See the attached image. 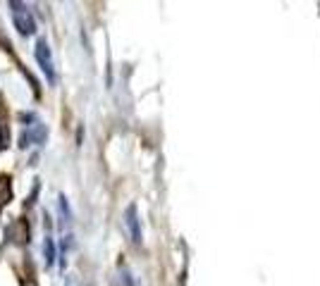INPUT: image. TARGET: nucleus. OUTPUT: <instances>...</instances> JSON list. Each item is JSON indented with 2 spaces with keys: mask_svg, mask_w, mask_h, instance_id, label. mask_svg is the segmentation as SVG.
<instances>
[{
  "mask_svg": "<svg viewBox=\"0 0 320 286\" xmlns=\"http://www.w3.org/2000/svg\"><path fill=\"white\" fill-rule=\"evenodd\" d=\"M10 7H12V19H15L17 31H19L22 36H31V33L36 31V22H34L31 12L27 10V5H24V2H12Z\"/></svg>",
  "mask_w": 320,
  "mask_h": 286,
  "instance_id": "f03ea898",
  "label": "nucleus"
},
{
  "mask_svg": "<svg viewBox=\"0 0 320 286\" xmlns=\"http://www.w3.org/2000/svg\"><path fill=\"white\" fill-rule=\"evenodd\" d=\"M34 55H36V62H38L41 72L46 74V79H48L51 84H55V81H58V77H55L53 53H51V46H48V41H46V38H38V41H36V50H34Z\"/></svg>",
  "mask_w": 320,
  "mask_h": 286,
  "instance_id": "f257e3e1",
  "label": "nucleus"
},
{
  "mask_svg": "<svg viewBox=\"0 0 320 286\" xmlns=\"http://www.w3.org/2000/svg\"><path fill=\"white\" fill-rule=\"evenodd\" d=\"M43 253H46V265L51 267L55 262V246H53V238H46L43 243Z\"/></svg>",
  "mask_w": 320,
  "mask_h": 286,
  "instance_id": "39448f33",
  "label": "nucleus"
},
{
  "mask_svg": "<svg viewBox=\"0 0 320 286\" xmlns=\"http://www.w3.org/2000/svg\"><path fill=\"white\" fill-rule=\"evenodd\" d=\"M127 227H129V234H132V241H134V243H141V229H139L136 207H134V205L127 210Z\"/></svg>",
  "mask_w": 320,
  "mask_h": 286,
  "instance_id": "7ed1b4c3",
  "label": "nucleus"
},
{
  "mask_svg": "<svg viewBox=\"0 0 320 286\" xmlns=\"http://www.w3.org/2000/svg\"><path fill=\"white\" fill-rule=\"evenodd\" d=\"M46 134H48V131H46V127L36 122V124H34V129L27 131V139L34 141V143H43V141H46Z\"/></svg>",
  "mask_w": 320,
  "mask_h": 286,
  "instance_id": "20e7f679",
  "label": "nucleus"
}]
</instances>
